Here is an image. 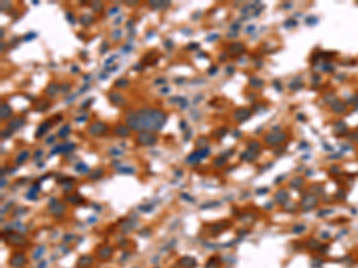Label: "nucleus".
<instances>
[{
  "label": "nucleus",
  "instance_id": "f257e3e1",
  "mask_svg": "<svg viewBox=\"0 0 358 268\" xmlns=\"http://www.w3.org/2000/svg\"><path fill=\"white\" fill-rule=\"evenodd\" d=\"M167 116L161 110L142 108L127 115V125L135 131H156L166 123Z\"/></svg>",
  "mask_w": 358,
  "mask_h": 268
},
{
  "label": "nucleus",
  "instance_id": "f03ea898",
  "mask_svg": "<svg viewBox=\"0 0 358 268\" xmlns=\"http://www.w3.org/2000/svg\"><path fill=\"white\" fill-rule=\"evenodd\" d=\"M106 130H108V126L104 124V123H100V122L93 123V124H91V126L88 128L90 133H91V135H93V136H99V135H102V133H104Z\"/></svg>",
  "mask_w": 358,
  "mask_h": 268
},
{
  "label": "nucleus",
  "instance_id": "7ed1b4c3",
  "mask_svg": "<svg viewBox=\"0 0 358 268\" xmlns=\"http://www.w3.org/2000/svg\"><path fill=\"white\" fill-rule=\"evenodd\" d=\"M137 142L140 144H143V146H153V144L156 142V137L153 135V133L142 132L137 137Z\"/></svg>",
  "mask_w": 358,
  "mask_h": 268
},
{
  "label": "nucleus",
  "instance_id": "20e7f679",
  "mask_svg": "<svg viewBox=\"0 0 358 268\" xmlns=\"http://www.w3.org/2000/svg\"><path fill=\"white\" fill-rule=\"evenodd\" d=\"M24 123H25V119H24V118H22V117H16L15 119H12V120L8 123L7 129H8L10 131H16V130H18L22 125H24Z\"/></svg>",
  "mask_w": 358,
  "mask_h": 268
},
{
  "label": "nucleus",
  "instance_id": "39448f33",
  "mask_svg": "<svg viewBox=\"0 0 358 268\" xmlns=\"http://www.w3.org/2000/svg\"><path fill=\"white\" fill-rule=\"evenodd\" d=\"M109 99H110V102L112 104H115V105H119L121 106V105L126 104V100H124V98H123V95L117 93V92L109 93Z\"/></svg>",
  "mask_w": 358,
  "mask_h": 268
},
{
  "label": "nucleus",
  "instance_id": "423d86ee",
  "mask_svg": "<svg viewBox=\"0 0 358 268\" xmlns=\"http://www.w3.org/2000/svg\"><path fill=\"white\" fill-rule=\"evenodd\" d=\"M51 126V120H46V122H43L42 124L38 126V129H37V131H36V137H42V135H44L48 130H49V128Z\"/></svg>",
  "mask_w": 358,
  "mask_h": 268
},
{
  "label": "nucleus",
  "instance_id": "0eeeda50",
  "mask_svg": "<svg viewBox=\"0 0 358 268\" xmlns=\"http://www.w3.org/2000/svg\"><path fill=\"white\" fill-rule=\"evenodd\" d=\"M24 262H25V256H24L23 254L18 253V254H16V255L13 256L12 260H11V266H13V267H20Z\"/></svg>",
  "mask_w": 358,
  "mask_h": 268
},
{
  "label": "nucleus",
  "instance_id": "6e6552de",
  "mask_svg": "<svg viewBox=\"0 0 358 268\" xmlns=\"http://www.w3.org/2000/svg\"><path fill=\"white\" fill-rule=\"evenodd\" d=\"M11 115H12V108H11V106L7 105V104H1V108H0V116H1V119H6Z\"/></svg>",
  "mask_w": 358,
  "mask_h": 268
},
{
  "label": "nucleus",
  "instance_id": "1a4fd4ad",
  "mask_svg": "<svg viewBox=\"0 0 358 268\" xmlns=\"http://www.w3.org/2000/svg\"><path fill=\"white\" fill-rule=\"evenodd\" d=\"M115 135L122 136V137L129 136V129H128V126H126V125H117L115 128Z\"/></svg>",
  "mask_w": 358,
  "mask_h": 268
},
{
  "label": "nucleus",
  "instance_id": "9d476101",
  "mask_svg": "<svg viewBox=\"0 0 358 268\" xmlns=\"http://www.w3.org/2000/svg\"><path fill=\"white\" fill-rule=\"evenodd\" d=\"M201 159H202V155H201V151H196V153H192L191 155L189 156L186 159V161L189 162V164H195L196 162H198Z\"/></svg>",
  "mask_w": 358,
  "mask_h": 268
},
{
  "label": "nucleus",
  "instance_id": "9b49d317",
  "mask_svg": "<svg viewBox=\"0 0 358 268\" xmlns=\"http://www.w3.org/2000/svg\"><path fill=\"white\" fill-rule=\"evenodd\" d=\"M93 21V17L91 15H83L80 17V24H83L84 26H87L90 25Z\"/></svg>",
  "mask_w": 358,
  "mask_h": 268
},
{
  "label": "nucleus",
  "instance_id": "f8f14e48",
  "mask_svg": "<svg viewBox=\"0 0 358 268\" xmlns=\"http://www.w3.org/2000/svg\"><path fill=\"white\" fill-rule=\"evenodd\" d=\"M69 132H71V126H69V124H66L59 130V137L65 138L69 135Z\"/></svg>",
  "mask_w": 358,
  "mask_h": 268
},
{
  "label": "nucleus",
  "instance_id": "ddd939ff",
  "mask_svg": "<svg viewBox=\"0 0 358 268\" xmlns=\"http://www.w3.org/2000/svg\"><path fill=\"white\" fill-rule=\"evenodd\" d=\"M58 91H59V86H58L56 84H51V85H49V86L46 88V93L49 94L50 97L55 95Z\"/></svg>",
  "mask_w": 358,
  "mask_h": 268
},
{
  "label": "nucleus",
  "instance_id": "4468645a",
  "mask_svg": "<svg viewBox=\"0 0 358 268\" xmlns=\"http://www.w3.org/2000/svg\"><path fill=\"white\" fill-rule=\"evenodd\" d=\"M129 85V81L126 79V77H119V79L115 82V87H118V88H126L128 87Z\"/></svg>",
  "mask_w": 358,
  "mask_h": 268
},
{
  "label": "nucleus",
  "instance_id": "2eb2a0df",
  "mask_svg": "<svg viewBox=\"0 0 358 268\" xmlns=\"http://www.w3.org/2000/svg\"><path fill=\"white\" fill-rule=\"evenodd\" d=\"M28 157H29V151H22V153L18 155V157H17V163L20 164L23 161H25Z\"/></svg>",
  "mask_w": 358,
  "mask_h": 268
},
{
  "label": "nucleus",
  "instance_id": "dca6fc26",
  "mask_svg": "<svg viewBox=\"0 0 358 268\" xmlns=\"http://www.w3.org/2000/svg\"><path fill=\"white\" fill-rule=\"evenodd\" d=\"M75 169L78 171V172H80V173H83V174H86L87 172H88V167L85 164V163H78L76 164V167H75Z\"/></svg>",
  "mask_w": 358,
  "mask_h": 268
},
{
  "label": "nucleus",
  "instance_id": "f3484780",
  "mask_svg": "<svg viewBox=\"0 0 358 268\" xmlns=\"http://www.w3.org/2000/svg\"><path fill=\"white\" fill-rule=\"evenodd\" d=\"M91 262H92V259H91V258H88V256H84V258H80V260H79V266L86 267V266H88Z\"/></svg>",
  "mask_w": 358,
  "mask_h": 268
},
{
  "label": "nucleus",
  "instance_id": "a211bd4d",
  "mask_svg": "<svg viewBox=\"0 0 358 268\" xmlns=\"http://www.w3.org/2000/svg\"><path fill=\"white\" fill-rule=\"evenodd\" d=\"M48 107H49V103L48 102H41L38 105H36L35 110L36 111H41V112H42V111H46Z\"/></svg>",
  "mask_w": 358,
  "mask_h": 268
},
{
  "label": "nucleus",
  "instance_id": "6ab92c4d",
  "mask_svg": "<svg viewBox=\"0 0 358 268\" xmlns=\"http://www.w3.org/2000/svg\"><path fill=\"white\" fill-rule=\"evenodd\" d=\"M111 253H112V250H111V248H103L102 250H100L99 255L102 256L103 259H106V258H109V256L111 255Z\"/></svg>",
  "mask_w": 358,
  "mask_h": 268
},
{
  "label": "nucleus",
  "instance_id": "aec40b11",
  "mask_svg": "<svg viewBox=\"0 0 358 268\" xmlns=\"http://www.w3.org/2000/svg\"><path fill=\"white\" fill-rule=\"evenodd\" d=\"M182 263H184L185 266H189V267H194L196 265V262H195V260L192 258H183Z\"/></svg>",
  "mask_w": 358,
  "mask_h": 268
},
{
  "label": "nucleus",
  "instance_id": "412c9836",
  "mask_svg": "<svg viewBox=\"0 0 358 268\" xmlns=\"http://www.w3.org/2000/svg\"><path fill=\"white\" fill-rule=\"evenodd\" d=\"M67 200H71L69 203H73V204H79L81 203V198L78 197V195H71V197H67Z\"/></svg>",
  "mask_w": 358,
  "mask_h": 268
},
{
  "label": "nucleus",
  "instance_id": "4be33fe9",
  "mask_svg": "<svg viewBox=\"0 0 358 268\" xmlns=\"http://www.w3.org/2000/svg\"><path fill=\"white\" fill-rule=\"evenodd\" d=\"M91 7L93 8L94 12H99V11L103 8V5L100 4L99 1H94V3H92V4H91Z\"/></svg>",
  "mask_w": 358,
  "mask_h": 268
},
{
  "label": "nucleus",
  "instance_id": "5701e85b",
  "mask_svg": "<svg viewBox=\"0 0 358 268\" xmlns=\"http://www.w3.org/2000/svg\"><path fill=\"white\" fill-rule=\"evenodd\" d=\"M149 5H151L153 8H160V7L165 6L166 3H164V1H151Z\"/></svg>",
  "mask_w": 358,
  "mask_h": 268
},
{
  "label": "nucleus",
  "instance_id": "b1692460",
  "mask_svg": "<svg viewBox=\"0 0 358 268\" xmlns=\"http://www.w3.org/2000/svg\"><path fill=\"white\" fill-rule=\"evenodd\" d=\"M36 37V33H33V32H29L28 35H25L24 37H23V39L25 41V42H29V41H31V39H33Z\"/></svg>",
  "mask_w": 358,
  "mask_h": 268
},
{
  "label": "nucleus",
  "instance_id": "393cba45",
  "mask_svg": "<svg viewBox=\"0 0 358 268\" xmlns=\"http://www.w3.org/2000/svg\"><path fill=\"white\" fill-rule=\"evenodd\" d=\"M111 36H112V38L115 41H118L119 37H121V30H115L112 33H111Z\"/></svg>",
  "mask_w": 358,
  "mask_h": 268
},
{
  "label": "nucleus",
  "instance_id": "a878e982",
  "mask_svg": "<svg viewBox=\"0 0 358 268\" xmlns=\"http://www.w3.org/2000/svg\"><path fill=\"white\" fill-rule=\"evenodd\" d=\"M197 48H199V44H198V43H190L189 46L186 47L187 50H195V49H197Z\"/></svg>",
  "mask_w": 358,
  "mask_h": 268
},
{
  "label": "nucleus",
  "instance_id": "bb28decb",
  "mask_svg": "<svg viewBox=\"0 0 358 268\" xmlns=\"http://www.w3.org/2000/svg\"><path fill=\"white\" fill-rule=\"evenodd\" d=\"M108 48H109V44H108V42H103V44H102V47H100V52L102 54H104V52H106L108 51Z\"/></svg>",
  "mask_w": 358,
  "mask_h": 268
},
{
  "label": "nucleus",
  "instance_id": "cd10ccee",
  "mask_svg": "<svg viewBox=\"0 0 358 268\" xmlns=\"http://www.w3.org/2000/svg\"><path fill=\"white\" fill-rule=\"evenodd\" d=\"M43 251H44V248H38V249L35 251V254H33V258H35V259H38Z\"/></svg>",
  "mask_w": 358,
  "mask_h": 268
},
{
  "label": "nucleus",
  "instance_id": "c85d7f7f",
  "mask_svg": "<svg viewBox=\"0 0 358 268\" xmlns=\"http://www.w3.org/2000/svg\"><path fill=\"white\" fill-rule=\"evenodd\" d=\"M102 174H103V172L100 171V169H98V171L94 172V174H91V178H92V179H97L98 176H102Z\"/></svg>",
  "mask_w": 358,
  "mask_h": 268
},
{
  "label": "nucleus",
  "instance_id": "c756f323",
  "mask_svg": "<svg viewBox=\"0 0 358 268\" xmlns=\"http://www.w3.org/2000/svg\"><path fill=\"white\" fill-rule=\"evenodd\" d=\"M66 16H67V18H68V21H69L71 24H74V23H75V21H74V17H73V15H72L71 12H67Z\"/></svg>",
  "mask_w": 358,
  "mask_h": 268
},
{
  "label": "nucleus",
  "instance_id": "7c9ffc66",
  "mask_svg": "<svg viewBox=\"0 0 358 268\" xmlns=\"http://www.w3.org/2000/svg\"><path fill=\"white\" fill-rule=\"evenodd\" d=\"M61 91L62 92H68L69 91V84H66V85H63V86H61Z\"/></svg>",
  "mask_w": 358,
  "mask_h": 268
},
{
  "label": "nucleus",
  "instance_id": "2f4dec72",
  "mask_svg": "<svg viewBox=\"0 0 358 268\" xmlns=\"http://www.w3.org/2000/svg\"><path fill=\"white\" fill-rule=\"evenodd\" d=\"M117 12H118V8L117 7H112L111 10H109V16H112V15H115Z\"/></svg>",
  "mask_w": 358,
  "mask_h": 268
},
{
  "label": "nucleus",
  "instance_id": "473e14b6",
  "mask_svg": "<svg viewBox=\"0 0 358 268\" xmlns=\"http://www.w3.org/2000/svg\"><path fill=\"white\" fill-rule=\"evenodd\" d=\"M119 172H126V173H134V169H133V168H128V167H126V168H121V169H119Z\"/></svg>",
  "mask_w": 358,
  "mask_h": 268
},
{
  "label": "nucleus",
  "instance_id": "72a5a7b5",
  "mask_svg": "<svg viewBox=\"0 0 358 268\" xmlns=\"http://www.w3.org/2000/svg\"><path fill=\"white\" fill-rule=\"evenodd\" d=\"M92 102H93L92 99H88V100H86V102H85V103H84V104L81 105V108H86V107H87V105H90V104H91Z\"/></svg>",
  "mask_w": 358,
  "mask_h": 268
},
{
  "label": "nucleus",
  "instance_id": "f704fd0d",
  "mask_svg": "<svg viewBox=\"0 0 358 268\" xmlns=\"http://www.w3.org/2000/svg\"><path fill=\"white\" fill-rule=\"evenodd\" d=\"M165 46H166V47H169V48H172L173 43H172V41H171V39H167V41L165 42Z\"/></svg>",
  "mask_w": 358,
  "mask_h": 268
},
{
  "label": "nucleus",
  "instance_id": "c9c22d12",
  "mask_svg": "<svg viewBox=\"0 0 358 268\" xmlns=\"http://www.w3.org/2000/svg\"><path fill=\"white\" fill-rule=\"evenodd\" d=\"M211 69H209V74H214V73H216L217 72V68L216 67H210Z\"/></svg>",
  "mask_w": 358,
  "mask_h": 268
},
{
  "label": "nucleus",
  "instance_id": "e433bc0d",
  "mask_svg": "<svg viewBox=\"0 0 358 268\" xmlns=\"http://www.w3.org/2000/svg\"><path fill=\"white\" fill-rule=\"evenodd\" d=\"M71 70H72L73 73H78V72H79V68H78V67H76V66H73V67H72V68H71Z\"/></svg>",
  "mask_w": 358,
  "mask_h": 268
},
{
  "label": "nucleus",
  "instance_id": "4c0bfd02",
  "mask_svg": "<svg viewBox=\"0 0 358 268\" xmlns=\"http://www.w3.org/2000/svg\"><path fill=\"white\" fill-rule=\"evenodd\" d=\"M115 57H116V56H112V57H110V59H109V60L106 61V64H109V63H111V62H114Z\"/></svg>",
  "mask_w": 358,
  "mask_h": 268
},
{
  "label": "nucleus",
  "instance_id": "58836bf2",
  "mask_svg": "<svg viewBox=\"0 0 358 268\" xmlns=\"http://www.w3.org/2000/svg\"><path fill=\"white\" fill-rule=\"evenodd\" d=\"M134 69H135V70H141L142 68H141V66H139V64H135V66H134Z\"/></svg>",
  "mask_w": 358,
  "mask_h": 268
},
{
  "label": "nucleus",
  "instance_id": "ea45409f",
  "mask_svg": "<svg viewBox=\"0 0 358 268\" xmlns=\"http://www.w3.org/2000/svg\"><path fill=\"white\" fill-rule=\"evenodd\" d=\"M170 92V88H162L161 89V93H169Z\"/></svg>",
  "mask_w": 358,
  "mask_h": 268
},
{
  "label": "nucleus",
  "instance_id": "a19ab883",
  "mask_svg": "<svg viewBox=\"0 0 358 268\" xmlns=\"http://www.w3.org/2000/svg\"><path fill=\"white\" fill-rule=\"evenodd\" d=\"M166 80L165 79H159V80H155V84H162V82H165Z\"/></svg>",
  "mask_w": 358,
  "mask_h": 268
},
{
  "label": "nucleus",
  "instance_id": "79ce46f5",
  "mask_svg": "<svg viewBox=\"0 0 358 268\" xmlns=\"http://www.w3.org/2000/svg\"><path fill=\"white\" fill-rule=\"evenodd\" d=\"M86 118H87V116H84V117H80V118H78L76 120H78V122H80V120H81V122H84V120H86Z\"/></svg>",
  "mask_w": 358,
  "mask_h": 268
},
{
  "label": "nucleus",
  "instance_id": "37998d69",
  "mask_svg": "<svg viewBox=\"0 0 358 268\" xmlns=\"http://www.w3.org/2000/svg\"><path fill=\"white\" fill-rule=\"evenodd\" d=\"M185 124H186V123H185L184 120H182V122H180V128H182V129H185V128H186Z\"/></svg>",
  "mask_w": 358,
  "mask_h": 268
},
{
  "label": "nucleus",
  "instance_id": "c03bdc74",
  "mask_svg": "<svg viewBox=\"0 0 358 268\" xmlns=\"http://www.w3.org/2000/svg\"><path fill=\"white\" fill-rule=\"evenodd\" d=\"M54 140H55V137H54V136H51V137H49V138L47 140V143H50V142H54Z\"/></svg>",
  "mask_w": 358,
  "mask_h": 268
},
{
  "label": "nucleus",
  "instance_id": "a18cd8bd",
  "mask_svg": "<svg viewBox=\"0 0 358 268\" xmlns=\"http://www.w3.org/2000/svg\"><path fill=\"white\" fill-rule=\"evenodd\" d=\"M219 36L217 35H212V36H210V37H208V41H211V38H217Z\"/></svg>",
  "mask_w": 358,
  "mask_h": 268
},
{
  "label": "nucleus",
  "instance_id": "49530a36",
  "mask_svg": "<svg viewBox=\"0 0 358 268\" xmlns=\"http://www.w3.org/2000/svg\"><path fill=\"white\" fill-rule=\"evenodd\" d=\"M41 155H42V151H41V150H38V151L36 153V159H38V157H40V156H41Z\"/></svg>",
  "mask_w": 358,
  "mask_h": 268
}]
</instances>
